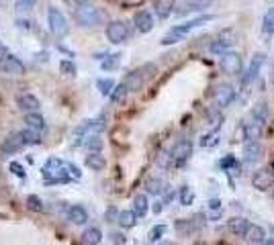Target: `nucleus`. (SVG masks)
I'll return each mask as SVG.
<instances>
[{"instance_id": "f257e3e1", "label": "nucleus", "mask_w": 274, "mask_h": 245, "mask_svg": "<svg viewBox=\"0 0 274 245\" xmlns=\"http://www.w3.org/2000/svg\"><path fill=\"white\" fill-rule=\"evenodd\" d=\"M80 176H82V172L78 170V166L64 162L59 158H49L43 166V178L47 184H64V182H70L72 178L78 180Z\"/></svg>"}, {"instance_id": "f03ea898", "label": "nucleus", "mask_w": 274, "mask_h": 245, "mask_svg": "<svg viewBox=\"0 0 274 245\" xmlns=\"http://www.w3.org/2000/svg\"><path fill=\"white\" fill-rule=\"evenodd\" d=\"M213 18L211 14H207V16H199V18H193V20H186V23H182V25H176V27H172L170 31H168L164 37H162V45H174V43H178V41H182L188 33H191L193 29H197V27H201V25H205V23H209V20Z\"/></svg>"}, {"instance_id": "7ed1b4c3", "label": "nucleus", "mask_w": 274, "mask_h": 245, "mask_svg": "<svg viewBox=\"0 0 274 245\" xmlns=\"http://www.w3.org/2000/svg\"><path fill=\"white\" fill-rule=\"evenodd\" d=\"M74 20L80 27H96L102 23V12H100V8L86 2L74 10Z\"/></svg>"}, {"instance_id": "20e7f679", "label": "nucleus", "mask_w": 274, "mask_h": 245, "mask_svg": "<svg viewBox=\"0 0 274 245\" xmlns=\"http://www.w3.org/2000/svg\"><path fill=\"white\" fill-rule=\"evenodd\" d=\"M107 127V121L102 117L100 119H92V121H84L76 131H74V145L86 141L90 135H100V131H104Z\"/></svg>"}, {"instance_id": "39448f33", "label": "nucleus", "mask_w": 274, "mask_h": 245, "mask_svg": "<svg viewBox=\"0 0 274 245\" xmlns=\"http://www.w3.org/2000/svg\"><path fill=\"white\" fill-rule=\"evenodd\" d=\"M47 23H49V31L55 37H64L70 31L64 12H61L59 8H55V6H49V10H47Z\"/></svg>"}, {"instance_id": "423d86ee", "label": "nucleus", "mask_w": 274, "mask_h": 245, "mask_svg": "<svg viewBox=\"0 0 274 245\" xmlns=\"http://www.w3.org/2000/svg\"><path fill=\"white\" fill-rule=\"evenodd\" d=\"M129 35H131V29H129V25L125 23V20H113V23L107 25V39L111 43H115V45L125 43L129 39Z\"/></svg>"}, {"instance_id": "0eeeda50", "label": "nucleus", "mask_w": 274, "mask_h": 245, "mask_svg": "<svg viewBox=\"0 0 274 245\" xmlns=\"http://www.w3.org/2000/svg\"><path fill=\"white\" fill-rule=\"evenodd\" d=\"M211 4H213V0H178L174 14L176 16H186V14H191V12H203Z\"/></svg>"}, {"instance_id": "6e6552de", "label": "nucleus", "mask_w": 274, "mask_h": 245, "mask_svg": "<svg viewBox=\"0 0 274 245\" xmlns=\"http://www.w3.org/2000/svg\"><path fill=\"white\" fill-rule=\"evenodd\" d=\"M219 65H221V70H223L225 74L236 76V74H240V70H242V57H240V53H236V51H225V53H221V57H219Z\"/></svg>"}, {"instance_id": "1a4fd4ad", "label": "nucleus", "mask_w": 274, "mask_h": 245, "mask_svg": "<svg viewBox=\"0 0 274 245\" xmlns=\"http://www.w3.org/2000/svg\"><path fill=\"white\" fill-rule=\"evenodd\" d=\"M191 153H193V143L188 139H180L178 143H174V147L170 151V160L176 166H184V162L191 158Z\"/></svg>"}, {"instance_id": "9d476101", "label": "nucleus", "mask_w": 274, "mask_h": 245, "mask_svg": "<svg viewBox=\"0 0 274 245\" xmlns=\"http://www.w3.org/2000/svg\"><path fill=\"white\" fill-rule=\"evenodd\" d=\"M252 186H254L256 190H260V192L270 190V188L274 186V178H272L270 170H266V168L256 170L254 176H252Z\"/></svg>"}, {"instance_id": "9b49d317", "label": "nucleus", "mask_w": 274, "mask_h": 245, "mask_svg": "<svg viewBox=\"0 0 274 245\" xmlns=\"http://www.w3.org/2000/svg\"><path fill=\"white\" fill-rule=\"evenodd\" d=\"M25 147V139L20 137V131L18 133H10V135L2 141V145H0V151H2L4 155H12L16 151H20Z\"/></svg>"}, {"instance_id": "f8f14e48", "label": "nucleus", "mask_w": 274, "mask_h": 245, "mask_svg": "<svg viewBox=\"0 0 274 245\" xmlns=\"http://www.w3.org/2000/svg\"><path fill=\"white\" fill-rule=\"evenodd\" d=\"M236 100V90H234V86H229V84H221L217 90H215V102L219 108H225L229 106L231 102Z\"/></svg>"}, {"instance_id": "ddd939ff", "label": "nucleus", "mask_w": 274, "mask_h": 245, "mask_svg": "<svg viewBox=\"0 0 274 245\" xmlns=\"http://www.w3.org/2000/svg\"><path fill=\"white\" fill-rule=\"evenodd\" d=\"M234 33H231V31H225V33H221L213 43H211V51H213V53H217V55H221V53H225L231 45H234Z\"/></svg>"}, {"instance_id": "4468645a", "label": "nucleus", "mask_w": 274, "mask_h": 245, "mask_svg": "<svg viewBox=\"0 0 274 245\" xmlns=\"http://www.w3.org/2000/svg\"><path fill=\"white\" fill-rule=\"evenodd\" d=\"M133 23L139 33H150L154 29V14L150 10H139L133 16Z\"/></svg>"}, {"instance_id": "2eb2a0df", "label": "nucleus", "mask_w": 274, "mask_h": 245, "mask_svg": "<svg viewBox=\"0 0 274 245\" xmlns=\"http://www.w3.org/2000/svg\"><path fill=\"white\" fill-rule=\"evenodd\" d=\"M0 70L2 72H6V74H12V76H20L25 72V65H23V61H20L18 57H14V55H6L2 61H0Z\"/></svg>"}, {"instance_id": "dca6fc26", "label": "nucleus", "mask_w": 274, "mask_h": 245, "mask_svg": "<svg viewBox=\"0 0 274 245\" xmlns=\"http://www.w3.org/2000/svg\"><path fill=\"white\" fill-rule=\"evenodd\" d=\"M262 131H264V127H262L260 123L248 119V121L244 123V127H242L244 141H258V139L262 137Z\"/></svg>"}, {"instance_id": "f3484780", "label": "nucleus", "mask_w": 274, "mask_h": 245, "mask_svg": "<svg viewBox=\"0 0 274 245\" xmlns=\"http://www.w3.org/2000/svg\"><path fill=\"white\" fill-rule=\"evenodd\" d=\"M16 104H18V108L23 110V113H37L39 110V98L37 96H33V94H29V92H25V94H18L16 96Z\"/></svg>"}, {"instance_id": "a211bd4d", "label": "nucleus", "mask_w": 274, "mask_h": 245, "mask_svg": "<svg viewBox=\"0 0 274 245\" xmlns=\"http://www.w3.org/2000/svg\"><path fill=\"white\" fill-rule=\"evenodd\" d=\"M227 229H229L231 235H236V237H246V233L250 229V223L244 217H231L227 221Z\"/></svg>"}, {"instance_id": "6ab92c4d", "label": "nucleus", "mask_w": 274, "mask_h": 245, "mask_svg": "<svg viewBox=\"0 0 274 245\" xmlns=\"http://www.w3.org/2000/svg\"><path fill=\"white\" fill-rule=\"evenodd\" d=\"M262 151H264V147H262L260 139L258 141H246V145H244V158H246L248 164H252V162L260 160Z\"/></svg>"}, {"instance_id": "aec40b11", "label": "nucleus", "mask_w": 274, "mask_h": 245, "mask_svg": "<svg viewBox=\"0 0 274 245\" xmlns=\"http://www.w3.org/2000/svg\"><path fill=\"white\" fill-rule=\"evenodd\" d=\"M145 78H147V76H145V72H143V68H141V70H135V72L127 74V78H125L123 84L129 88V92H137V90H141Z\"/></svg>"}, {"instance_id": "412c9836", "label": "nucleus", "mask_w": 274, "mask_h": 245, "mask_svg": "<svg viewBox=\"0 0 274 245\" xmlns=\"http://www.w3.org/2000/svg\"><path fill=\"white\" fill-rule=\"evenodd\" d=\"M68 221L74 223V225H84V223L88 221V211L82 205H74L68 209Z\"/></svg>"}, {"instance_id": "4be33fe9", "label": "nucleus", "mask_w": 274, "mask_h": 245, "mask_svg": "<svg viewBox=\"0 0 274 245\" xmlns=\"http://www.w3.org/2000/svg\"><path fill=\"white\" fill-rule=\"evenodd\" d=\"M84 164H86L90 170H94V172H100V170L107 168V160H104V155L100 151H90L86 155V160H84Z\"/></svg>"}, {"instance_id": "5701e85b", "label": "nucleus", "mask_w": 274, "mask_h": 245, "mask_svg": "<svg viewBox=\"0 0 274 245\" xmlns=\"http://www.w3.org/2000/svg\"><path fill=\"white\" fill-rule=\"evenodd\" d=\"M176 10V2L174 0H158L154 4V12L158 14V18H168Z\"/></svg>"}, {"instance_id": "b1692460", "label": "nucleus", "mask_w": 274, "mask_h": 245, "mask_svg": "<svg viewBox=\"0 0 274 245\" xmlns=\"http://www.w3.org/2000/svg\"><path fill=\"white\" fill-rule=\"evenodd\" d=\"M147 211H150V200H147L145 194H137L133 198V213L137 215V219H141L147 215Z\"/></svg>"}, {"instance_id": "393cba45", "label": "nucleus", "mask_w": 274, "mask_h": 245, "mask_svg": "<svg viewBox=\"0 0 274 245\" xmlns=\"http://www.w3.org/2000/svg\"><path fill=\"white\" fill-rule=\"evenodd\" d=\"M264 59H266L264 53H256V55H254V59H252L250 68H248V74H246V78H244V82H250V80H254V78L258 76V72H260V68H262Z\"/></svg>"}, {"instance_id": "a878e982", "label": "nucleus", "mask_w": 274, "mask_h": 245, "mask_svg": "<svg viewBox=\"0 0 274 245\" xmlns=\"http://www.w3.org/2000/svg\"><path fill=\"white\" fill-rule=\"evenodd\" d=\"M246 239H248V243H252V245H260V243L266 239V233H264V229H262L260 225H250V229H248V233H246Z\"/></svg>"}, {"instance_id": "bb28decb", "label": "nucleus", "mask_w": 274, "mask_h": 245, "mask_svg": "<svg viewBox=\"0 0 274 245\" xmlns=\"http://www.w3.org/2000/svg\"><path fill=\"white\" fill-rule=\"evenodd\" d=\"M117 223H119L121 229H133L135 223H137V215H135L133 211H121Z\"/></svg>"}, {"instance_id": "cd10ccee", "label": "nucleus", "mask_w": 274, "mask_h": 245, "mask_svg": "<svg viewBox=\"0 0 274 245\" xmlns=\"http://www.w3.org/2000/svg\"><path fill=\"white\" fill-rule=\"evenodd\" d=\"M82 241L84 245H98L102 241V231L98 227H88L82 235Z\"/></svg>"}, {"instance_id": "c85d7f7f", "label": "nucleus", "mask_w": 274, "mask_h": 245, "mask_svg": "<svg viewBox=\"0 0 274 245\" xmlns=\"http://www.w3.org/2000/svg\"><path fill=\"white\" fill-rule=\"evenodd\" d=\"M25 123L29 129H35V131H43L45 129V121L39 113H27L25 115Z\"/></svg>"}, {"instance_id": "c756f323", "label": "nucleus", "mask_w": 274, "mask_h": 245, "mask_svg": "<svg viewBox=\"0 0 274 245\" xmlns=\"http://www.w3.org/2000/svg\"><path fill=\"white\" fill-rule=\"evenodd\" d=\"M250 119H252V121H256V123H260V125L264 127V125H266V121H268V106H266L264 102H260L254 110H252Z\"/></svg>"}, {"instance_id": "7c9ffc66", "label": "nucleus", "mask_w": 274, "mask_h": 245, "mask_svg": "<svg viewBox=\"0 0 274 245\" xmlns=\"http://www.w3.org/2000/svg\"><path fill=\"white\" fill-rule=\"evenodd\" d=\"M127 94H129V88L125 86V84H117L115 90L111 92V102H113V104H121V102H125Z\"/></svg>"}, {"instance_id": "2f4dec72", "label": "nucleus", "mask_w": 274, "mask_h": 245, "mask_svg": "<svg viewBox=\"0 0 274 245\" xmlns=\"http://www.w3.org/2000/svg\"><path fill=\"white\" fill-rule=\"evenodd\" d=\"M20 137L25 139V145H37L41 141V131H35V129H25L20 131Z\"/></svg>"}, {"instance_id": "473e14b6", "label": "nucleus", "mask_w": 274, "mask_h": 245, "mask_svg": "<svg viewBox=\"0 0 274 245\" xmlns=\"http://www.w3.org/2000/svg\"><path fill=\"white\" fill-rule=\"evenodd\" d=\"M145 188H147V192H150V194L158 196V194H162L166 190V184H164V180H160V178H152V180H147Z\"/></svg>"}, {"instance_id": "72a5a7b5", "label": "nucleus", "mask_w": 274, "mask_h": 245, "mask_svg": "<svg viewBox=\"0 0 274 245\" xmlns=\"http://www.w3.org/2000/svg\"><path fill=\"white\" fill-rule=\"evenodd\" d=\"M96 88H98V92H100L102 96H111V92L115 90V82H113L111 78H100V80L96 82Z\"/></svg>"}, {"instance_id": "f704fd0d", "label": "nucleus", "mask_w": 274, "mask_h": 245, "mask_svg": "<svg viewBox=\"0 0 274 245\" xmlns=\"http://www.w3.org/2000/svg\"><path fill=\"white\" fill-rule=\"evenodd\" d=\"M27 207H29L31 211H35V213H43V211H45L43 200H41L37 194H29V196H27Z\"/></svg>"}, {"instance_id": "c9c22d12", "label": "nucleus", "mask_w": 274, "mask_h": 245, "mask_svg": "<svg viewBox=\"0 0 274 245\" xmlns=\"http://www.w3.org/2000/svg\"><path fill=\"white\" fill-rule=\"evenodd\" d=\"M262 31L264 33H274V6L264 14V20H262Z\"/></svg>"}, {"instance_id": "e433bc0d", "label": "nucleus", "mask_w": 274, "mask_h": 245, "mask_svg": "<svg viewBox=\"0 0 274 245\" xmlns=\"http://www.w3.org/2000/svg\"><path fill=\"white\" fill-rule=\"evenodd\" d=\"M193 200H195V192L188 186H182L180 188V205L188 207V205H193Z\"/></svg>"}, {"instance_id": "4c0bfd02", "label": "nucleus", "mask_w": 274, "mask_h": 245, "mask_svg": "<svg viewBox=\"0 0 274 245\" xmlns=\"http://www.w3.org/2000/svg\"><path fill=\"white\" fill-rule=\"evenodd\" d=\"M59 72L64 74V76H68V78H74L76 76V65L70 59H64V61L59 63Z\"/></svg>"}, {"instance_id": "58836bf2", "label": "nucleus", "mask_w": 274, "mask_h": 245, "mask_svg": "<svg viewBox=\"0 0 274 245\" xmlns=\"http://www.w3.org/2000/svg\"><path fill=\"white\" fill-rule=\"evenodd\" d=\"M84 145L88 147V151H100L102 149V139H100V135H90L86 141H84Z\"/></svg>"}, {"instance_id": "ea45409f", "label": "nucleus", "mask_w": 274, "mask_h": 245, "mask_svg": "<svg viewBox=\"0 0 274 245\" xmlns=\"http://www.w3.org/2000/svg\"><path fill=\"white\" fill-rule=\"evenodd\" d=\"M119 59H121V55H109V57H104V61L100 63V68L102 70H115L117 65H119Z\"/></svg>"}, {"instance_id": "a19ab883", "label": "nucleus", "mask_w": 274, "mask_h": 245, "mask_svg": "<svg viewBox=\"0 0 274 245\" xmlns=\"http://www.w3.org/2000/svg\"><path fill=\"white\" fill-rule=\"evenodd\" d=\"M37 4V0H16V10L18 12H31Z\"/></svg>"}, {"instance_id": "79ce46f5", "label": "nucleus", "mask_w": 274, "mask_h": 245, "mask_svg": "<svg viewBox=\"0 0 274 245\" xmlns=\"http://www.w3.org/2000/svg\"><path fill=\"white\" fill-rule=\"evenodd\" d=\"M164 233H166V225H156V227L150 231V241H152V243L160 241V239L164 237Z\"/></svg>"}, {"instance_id": "37998d69", "label": "nucleus", "mask_w": 274, "mask_h": 245, "mask_svg": "<svg viewBox=\"0 0 274 245\" xmlns=\"http://www.w3.org/2000/svg\"><path fill=\"white\" fill-rule=\"evenodd\" d=\"M10 172H12L14 176H18V178H25V168L20 166L18 162H10Z\"/></svg>"}, {"instance_id": "c03bdc74", "label": "nucleus", "mask_w": 274, "mask_h": 245, "mask_svg": "<svg viewBox=\"0 0 274 245\" xmlns=\"http://www.w3.org/2000/svg\"><path fill=\"white\" fill-rule=\"evenodd\" d=\"M215 143H217V135H215V133L205 135V137L201 139V145H203V147H211V145H215Z\"/></svg>"}, {"instance_id": "a18cd8bd", "label": "nucleus", "mask_w": 274, "mask_h": 245, "mask_svg": "<svg viewBox=\"0 0 274 245\" xmlns=\"http://www.w3.org/2000/svg\"><path fill=\"white\" fill-rule=\"evenodd\" d=\"M176 229H178L180 233H184V231L191 233V231H193V225H191V221H178V223H176Z\"/></svg>"}, {"instance_id": "49530a36", "label": "nucleus", "mask_w": 274, "mask_h": 245, "mask_svg": "<svg viewBox=\"0 0 274 245\" xmlns=\"http://www.w3.org/2000/svg\"><path fill=\"white\" fill-rule=\"evenodd\" d=\"M119 213H121V211H117L115 207H111V209L107 211V221H109V223H117V219H119Z\"/></svg>"}, {"instance_id": "de8ad7c7", "label": "nucleus", "mask_w": 274, "mask_h": 245, "mask_svg": "<svg viewBox=\"0 0 274 245\" xmlns=\"http://www.w3.org/2000/svg\"><path fill=\"white\" fill-rule=\"evenodd\" d=\"M64 2H66L68 6H72V8H78V6H82V4H86L88 0H64Z\"/></svg>"}, {"instance_id": "09e8293b", "label": "nucleus", "mask_w": 274, "mask_h": 245, "mask_svg": "<svg viewBox=\"0 0 274 245\" xmlns=\"http://www.w3.org/2000/svg\"><path fill=\"white\" fill-rule=\"evenodd\" d=\"M111 237H113V243H117V245H123V243H125V235H123V233H113Z\"/></svg>"}, {"instance_id": "8fccbe9b", "label": "nucleus", "mask_w": 274, "mask_h": 245, "mask_svg": "<svg viewBox=\"0 0 274 245\" xmlns=\"http://www.w3.org/2000/svg\"><path fill=\"white\" fill-rule=\"evenodd\" d=\"M6 55H8V49H6V45H4V43H0V61H2Z\"/></svg>"}, {"instance_id": "3c124183", "label": "nucleus", "mask_w": 274, "mask_h": 245, "mask_svg": "<svg viewBox=\"0 0 274 245\" xmlns=\"http://www.w3.org/2000/svg\"><path fill=\"white\" fill-rule=\"evenodd\" d=\"M162 209H164V203H160V200H158V203H154V213H156V215H160Z\"/></svg>"}, {"instance_id": "603ef678", "label": "nucleus", "mask_w": 274, "mask_h": 245, "mask_svg": "<svg viewBox=\"0 0 274 245\" xmlns=\"http://www.w3.org/2000/svg\"><path fill=\"white\" fill-rule=\"evenodd\" d=\"M172 200H174V192H166V198H164V205H166V203H172Z\"/></svg>"}, {"instance_id": "864d4df0", "label": "nucleus", "mask_w": 274, "mask_h": 245, "mask_svg": "<svg viewBox=\"0 0 274 245\" xmlns=\"http://www.w3.org/2000/svg\"><path fill=\"white\" fill-rule=\"evenodd\" d=\"M209 207L213 209V211H217V209H219V200H211V203H209Z\"/></svg>"}, {"instance_id": "5fc2aeb1", "label": "nucleus", "mask_w": 274, "mask_h": 245, "mask_svg": "<svg viewBox=\"0 0 274 245\" xmlns=\"http://www.w3.org/2000/svg\"><path fill=\"white\" fill-rule=\"evenodd\" d=\"M260 245H274V239H272V237H270V239H264Z\"/></svg>"}, {"instance_id": "6e6d98bb", "label": "nucleus", "mask_w": 274, "mask_h": 245, "mask_svg": "<svg viewBox=\"0 0 274 245\" xmlns=\"http://www.w3.org/2000/svg\"><path fill=\"white\" fill-rule=\"evenodd\" d=\"M272 84H274V70H272Z\"/></svg>"}, {"instance_id": "4d7b16f0", "label": "nucleus", "mask_w": 274, "mask_h": 245, "mask_svg": "<svg viewBox=\"0 0 274 245\" xmlns=\"http://www.w3.org/2000/svg\"><path fill=\"white\" fill-rule=\"evenodd\" d=\"M272 200H274V190H272Z\"/></svg>"}]
</instances>
